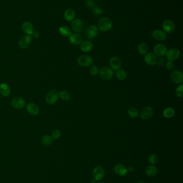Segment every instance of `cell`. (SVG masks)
<instances>
[{"instance_id": "1", "label": "cell", "mask_w": 183, "mask_h": 183, "mask_svg": "<svg viewBox=\"0 0 183 183\" xmlns=\"http://www.w3.org/2000/svg\"><path fill=\"white\" fill-rule=\"evenodd\" d=\"M112 27V21L110 19L107 17L100 19L97 24V27L98 30H101L102 32H108L111 29Z\"/></svg>"}, {"instance_id": "2", "label": "cell", "mask_w": 183, "mask_h": 183, "mask_svg": "<svg viewBox=\"0 0 183 183\" xmlns=\"http://www.w3.org/2000/svg\"><path fill=\"white\" fill-rule=\"evenodd\" d=\"M99 30L97 26L94 25H90L84 30V35L86 39L92 40L95 39L98 34Z\"/></svg>"}, {"instance_id": "3", "label": "cell", "mask_w": 183, "mask_h": 183, "mask_svg": "<svg viewBox=\"0 0 183 183\" xmlns=\"http://www.w3.org/2000/svg\"><path fill=\"white\" fill-rule=\"evenodd\" d=\"M77 64L81 67H86L92 66L93 63V60L91 56L87 55H83L80 56L77 60Z\"/></svg>"}, {"instance_id": "4", "label": "cell", "mask_w": 183, "mask_h": 183, "mask_svg": "<svg viewBox=\"0 0 183 183\" xmlns=\"http://www.w3.org/2000/svg\"><path fill=\"white\" fill-rule=\"evenodd\" d=\"M99 77L104 81H108L112 78L114 76V71L110 67H103L99 71Z\"/></svg>"}, {"instance_id": "5", "label": "cell", "mask_w": 183, "mask_h": 183, "mask_svg": "<svg viewBox=\"0 0 183 183\" xmlns=\"http://www.w3.org/2000/svg\"><path fill=\"white\" fill-rule=\"evenodd\" d=\"M166 59L170 61H174L177 60L180 55V50L176 48H174L167 51L166 54Z\"/></svg>"}, {"instance_id": "6", "label": "cell", "mask_w": 183, "mask_h": 183, "mask_svg": "<svg viewBox=\"0 0 183 183\" xmlns=\"http://www.w3.org/2000/svg\"><path fill=\"white\" fill-rule=\"evenodd\" d=\"M170 78L175 84H181L183 82V73L180 70H175L170 75Z\"/></svg>"}, {"instance_id": "7", "label": "cell", "mask_w": 183, "mask_h": 183, "mask_svg": "<svg viewBox=\"0 0 183 183\" xmlns=\"http://www.w3.org/2000/svg\"><path fill=\"white\" fill-rule=\"evenodd\" d=\"M71 28L74 31L77 33L82 32L84 30V24L83 21L81 19H76L72 21L71 24Z\"/></svg>"}, {"instance_id": "8", "label": "cell", "mask_w": 183, "mask_h": 183, "mask_svg": "<svg viewBox=\"0 0 183 183\" xmlns=\"http://www.w3.org/2000/svg\"><path fill=\"white\" fill-rule=\"evenodd\" d=\"M59 94L56 91L53 90L49 92L46 96V102L49 105H53L58 101Z\"/></svg>"}, {"instance_id": "9", "label": "cell", "mask_w": 183, "mask_h": 183, "mask_svg": "<svg viewBox=\"0 0 183 183\" xmlns=\"http://www.w3.org/2000/svg\"><path fill=\"white\" fill-rule=\"evenodd\" d=\"M32 40V37L30 35H26L21 37L19 40V47L23 49H25L28 48Z\"/></svg>"}, {"instance_id": "10", "label": "cell", "mask_w": 183, "mask_h": 183, "mask_svg": "<svg viewBox=\"0 0 183 183\" xmlns=\"http://www.w3.org/2000/svg\"><path fill=\"white\" fill-rule=\"evenodd\" d=\"M163 28L165 33H172L175 31L176 25L172 21L165 20L163 22Z\"/></svg>"}, {"instance_id": "11", "label": "cell", "mask_w": 183, "mask_h": 183, "mask_svg": "<svg viewBox=\"0 0 183 183\" xmlns=\"http://www.w3.org/2000/svg\"><path fill=\"white\" fill-rule=\"evenodd\" d=\"M11 104L13 108L21 109L25 106V101L22 97H16L12 100Z\"/></svg>"}, {"instance_id": "12", "label": "cell", "mask_w": 183, "mask_h": 183, "mask_svg": "<svg viewBox=\"0 0 183 183\" xmlns=\"http://www.w3.org/2000/svg\"><path fill=\"white\" fill-rule=\"evenodd\" d=\"M154 111L153 108L149 106H145L142 109L140 112V117L143 120L149 119L153 115Z\"/></svg>"}, {"instance_id": "13", "label": "cell", "mask_w": 183, "mask_h": 183, "mask_svg": "<svg viewBox=\"0 0 183 183\" xmlns=\"http://www.w3.org/2000/svg\"><path fill=\"white\" fill-rule=\"evenodd\" d=\"M110 68L113 71H117L119 70L122 65V61L119 57L117 56L112 57L109 62Z\"/></svg>"}, {"instance_id": "14", "label": "cell", "mask_w": 183, "mask_h": 183, "mask_svg": "<svg viewBox=\"0 0 183 183\" xmlns=\"http://www.w3.org/2000/svg\"><path fill=\"white\" fill-rule=\"evenodd\" d=\"M144 60L146 63L149 66H154L158 62L157 56L153 52L147 53L145 55Z\"/></svg>"}, {"instance_id": "15", "label": "cell", "mask_w": 183, "mask_h": 183, "mask_svg": "<svg viewBox=\"0 0 183 183\" xmlns=\"http://www.w3.org/2000/svg\"><path fill=\"white\" fill-rule=\"evenodd\" d=\"M152 36L157 41H165L167 37L166 33L160 29H156L153 32Z\"/></svg>"}, {"instance_id": "16", "label": "cell", "mask_w": 183, "mask_h": 183, "mask_svg": "<svg viewBox=\"0 0 183 183\" xmlns=\"http://www.w3.org/2000/svg\"><path fill=\"white\" fill-rule=\"evenodd\" d=\"M92 174L94 179H95L96 181H101L103 179L104 176V170L101 166H96L95 168L93 169Z\"/></svg>"}, {"instance_id": "17", "label": "cell", "mask_w": 183, "mask_h": 183, "mask_svg": "<svg viewBox=\"0 0 183 183\" xmlns=\"http://www.w3.org/2000/svg\"><path fill=\"white\" fill-rule=\"evenodd\" d=\"M167 52V48L165 45L159 43L154 48V52L157 56H164Z\"/></svg>"}, {"instance_id": "18", "label": "cell", "mask_w": 183, "mask_h": 183, "mask_svg": "<svg viewBox=\"0 0 183 183\" xmlns=\"http://www.w3.org/2000/svg\"><path fill=\"white\" fill-rule=\"evenodd\" d=\"M114 172L116 174L122 177L125 176L128 173L127 169L125 166L122 164H117L114 167Z\"/></svg>"}, {"instance_id": "19", "label": "cell", "mask_w": 183, "mask_h": 183, "mask_svg": "<svg viewBox=\"0 0 183 183\" xmlns=\"http://www.w3.org/2000/svg\"><path fill=\"white\" fill-rule=\"evenodd\" d=\"M26 110L31 115L35 116L39 113V108L34 103H29L26 106Z\"/></svg>"}, {"instance_id": "20", "label": "cell", "mask_w": 183, "mask_h": 183, "mask_svg": "<svg viewBox=\"0 0 183 183\" xmlns=\"http://www.w3.org/2000/svg\"><path fill=\"white\" fill-rule=\"evenodd\" d=\"M69 41L74 45H80L83 42V37L79 34L73 33L69 37Z\"/></svg>"}, {"instance_id": "21", "label": "cell", "mask_w": 183, "mask_h": 183, "mask_svg": "<svg viewBox=\"0 0 183 183\" xmlns=\"http://www.w3.org/2000/svg\"><path fill=\"white\" fill-rule=\"evenodd\" d=\"M23 32L26 33L27 35H32L34 32V26L31 22H25L23 23L22 26Z\"/></svg>"}, {"instance_id": "22", "label": "cell", "mask_w": 183, "mask_h": 183, "mask_svg": "<svg viewBox=\"0 0 183 183\" xmlns=\"http://www.w3.org/2000/svg\"><path fill=\"white\" fill-rule=\"evenodd\" d=\"M81 49L84 52H90L93 48V43L90 40L83 41L81 44Z\"/></svg>"}, {"instance_id": "23", "label": "cell", "mask_w": 183, "mask_h": 183, "mask_svg": "<svg viewBox=\"0 0 183 183\" xmlns=\"http://www.w3.org/2000/svg\"><path fill=\"white\" fill-rule=\"evenodd\" d=\"M75 17V13L74 11L71 9H67L65 10L64 12V18L68 22H72L74 20Z\"/></svg>"}, {"instance_id": "24", "label": "cell", "mask_w": 183, "mask_h": 183, "mask_svg": "<svg viewBox=\"0 0 183 183\" xmlns=\"http://www.w3.org/2000/svg\"><path fill=\"white\" fill-rule=\"evenodd\" d=\"M11 93L9 86L6 84H1L0 85V93L3 96L7 97Z\"/></svg>"}, {"instance_id": "25", "label": "cell", "mask_w": 183, "mask_h": 183, "mask_svg": "<svg viewBox=\"0 0 183 183\" xmlns=\"http://www.w3.org/2000/svg\"><path fill=\"white\" fill-rule=\"evenodd\" d=\"M146 174L148 177H154L157 175V169L154 166H147L146 169Z\"/></svg>"}, {"instance_id": "26", "label": "cell", "mask_w": 183, "mask_h": 183, "mask_svg": "<svg viewBox=\"0 0 183 183\" xmlns=\"http://www.w3.org/2000/svg\"><path fill=\"white\" fill-rule=\"evenodd\" d=\"M59 32L61 35L65 37H69L73 34L71 30L68 26L65 25H63L60 27L59 28Z\"/></svg>"}, {"instance_id": "27", "label": "cell", "mask_w": 183, "mask_h": 183, "mask_svg": "<svg viewBox=\"0 0 183 183\" xmlns=\"http://www.w3.org/2000/svg\"><path fill=\"white\" fill-rule=\"evenodd\" d=\"M175 111L174 109L170 107L165 109L163 112V116L166 118H171L173 117L175 115Z\"/></svg>"}, {"instance_id": "28", "label": "cell", "mask_w": 183, "mask_h": 183, "mask_svg": "<svg viewBox=\"0 0 183 183\" xmlns=\"http://www.w3.org/2000/svg\"><path fill=\"white\" fill-rule=\"evenodd\" d=\"M116 77L119 81H124L127 78V73L124 70L119 69L116 71Z\"/></svg>"}, {"instance_id": "29", "label": "cell", "mask_w": 183, "mask_h": 183, "mask_svg": "<svg viewBox=\"0 0 183 183\" xmlns=\"http://www.w3.org/2000/svg\"><path fill=\"white\" fill-rule=\"evenodd\" d=\"M138 49L139 53L140 55H144L147 53L148 51V46L147 44L142 42L139 45Z\"/></svg>"}, {"instance_id": "30", "label": "cell", "mask_w": 183, "mask_h": 183, "mask_svg": "<svg viewBox=\"0 0 183 183\" xmlns=\"http://www.w3.org/2000/svg\"><path fill=\"white\" fill-rule=\"evenodd\" d=\"M41 143L44 146H50L53 143L52 137L49 135H46L41 139Z\"/></svg>"}, {"instance_id": "31", "label": "cell", "mask_w": 183, "mask_h": 183, "mask_svg": "<svg viewBox=\"0 0 183 183\" xmlns=\"http://www.w3.org/2000/svg\"><path fill=\"white\" fill-rule=\"evenodd\" d=\"M59 96L63 101H68L71 97V95L67 91H62L59 94Z\"/></svg>"}, {"instance_id": "32", "label": "cell", "mask_w": 183, "mask_h": 183, "mask_svg": "<svg viewBox=\"0 0 183 183\" xmlns=\"http://www.w3.org/2000/svg\"><path fill=\"white\" fill-rule=\"evenodd\" d=\"M128 115L131 118H135L138 117L139 115V111L135 108H131L128 110Z\"/></svg>"}, {"instance_id": "33", "label": "cell", "mask_w": 183, "mask_h": 183, "mask_svg": "<svg viewBox=\"0 0 183 183\" xmlns=\"http://www.w3.org/2000/svg\"><path fill=\"white\" fill-rule=\"evenodd\" d=\"M175 94L178 97H183V85L180 84L178 86L175 90Z\"/></svg>"}, {"instance_id": "34", "label": "cell", "mask_w": 183, "mask_h": 183, "mask_svg": "<svg viewBox=\"0 0 183 183\" xmlns=\"http://www.w3.org/2000/svg\"><path fill=\"white\" fill-rule=\"evenodd\" d=\"M99 72V70L97 67V66L93 65L91 66V67L89 69V73L92 76H97V74Z\"/></svg>"}, {"instance_id": "35", "label": "cell", "mask_w": 183, "mask_h": 183, "mask_svg": "<svg viewBox=\"0 0 183 183\" xmlns=\"http://www.w3.org/2000/svg\"><path fill=\"white\" fill-rule=\"evenodd\" d=\"M149 161L151 165H154L157 164L159 161V157L156 154H151L149 157Z\"/></svg>"}, {"instance_id": "36", "label": "cell", "mask_w": 183, "mask_h": 183, "mask_svg": "<svg viewBox=\"0 0 183 183\" xmlns=\"http://www.w3.org/2000/svg\"><path fill=\"white\" fill-rule=\"evenodd\" d=\"M61 135V133L60 132V130H58V129L54 130V131H53L52 133V138L54 139H58L60 138Z\"/></svg>"}, {"instance_id": "37", "label": "cell", "mask_w": 183, "mask_h": 183, "mask_svg": "<svg viewBox=\"0 0 183 183\" xmlns=\"http://www.w3.org/2000/svg\"><path fill=\"white\" fill-rule=\"evenodd\" d=\"M92 11H93V13L96 15H101L103 14V10L98 7H93Z\"/></svg>"}, {"instance_id": "38", "label": "cell", "mask_w": 183, "mask_h": 183, "mask_svg": "<svg viewBox=\"0 0 183 183\" xmlns=\"http://www.w3.org/2000/svg\"><path fill=\"white\" fill-rule=\"evenodd\" d=\"M86 5L87 6V7L92 9L93 7H95V2L94 1V0H86Z\"/></svg>"}, {"instance_id": "39", "label": "cell", "mask_w": 183, "mask_h": 183, "mask_svg": "<svg viewBox=\"0 0 183 183\" xmlns=\"http://www.w3.org/2000/svg\"><path fill=\"white\" fill-rule=\"evenodd\" d=\"M174 66H175V64H174V63L173 62V61H168V62H166V64H165V67H166V69L168 70H172L174 68Z\"/></svg>"}, {"instance_id": "40", "label": "cell", "mask_w": 183, "mask_h": 183, "mask_svg": "<svg viewBox=\"0 0 183 183\" xmlns=\"http://www.w3.org/2000/svg\"><path fill=\"white\" fill-rule=\"evenodd\" d=\"M32 35L34 37L38 38L40 36V33L38 31H34Z\"/></svg>"}, {"instance_id": "41", "label": "cell", "mask_w": 183, "mask_h": 183, "mask_svg": "<svg viewBox=\"0 0 183 183\" xmlns=\"http://www.w3.org/2000/svg\"><path fill=\"white\" fill-rule=\"evenodd\" d=\"M127 169V170H128V172H133V171H134V167L132 166H129V167H128V168Z\"/></svg>"}, {"instance_id": "42", "label": "cell", "mask_w": 183, "mask_h": 183, "mask_svg": "<svg viewBox=\"0 0 183 183\" xmlns=\"http://www.w3.org/2000/svg\"><path fill=\"white\" fill-rule=\"evenodd\" d=\"M96 180L95 179H92V181H91V183H96Z\"/></svg>"}, {"instance_id": "43", "label": "cell", "mask_w": 183, "mask_h": 183, "mask_svg": "<svg viewBox=\"0 0 183 183\" xmlns=\"http://www.w3.org/2000/svg\"><path fill=\"white\" fill-rule=\"evenodd\" d=\"M144 183V181H139V182H138V183Z\"/></svg>"}, {"instance_id": "44", "label": "cell", "mask_w": 183, "mask_h": 183, "mask_svg": "<svg viewBox=\"0 0 183 183\" xmlns=\"http://www.w3.org/2000/svg\"><path fill=\"white\" fill-rule=\"evenodd\" d=\"M1 81H0V85H1Z\"/></svg>"}, {"instance_id": "45", "label": "cell", "mask_w": 183, "mask_h": 183, "mask_svg": "<svg viewBox=\"0 0 183 183\" xmlns=\"http://www.w3.org/2000/svg\"><path fill=\"white\" fill-rule=\"evenodd\" d=\"M101 183V182H99V183Z\"/></svg>"}]
</instances>
